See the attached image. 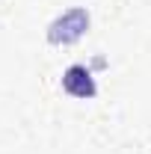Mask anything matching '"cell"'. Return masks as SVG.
I'll return each instance as SVG.
<instances>
[{
	"label": "cell",
	"instance_id": "6da1fadb",
	"mask_svg": "<svg viewBox=\"0 0 151 154\" xmlns=\"http://www.w3.org/2000/svg\"><path fill=\"white\" fill-rule=\"evenodd\" d=\"M86 27H89V15L83 9H71L51 27V42H74Z\"/></svg>",
	"mask_w": 151,
	"mask_h": 154
},
{
	"label": "cell",
	"instance_id": "7a4b0ae2",
	"mask_svg": "<svg viewBox=\"0 0 151 154\" xmlns=\"http://www.w3.org/2000/svg\"><path fill=\"white\" fill-rule=\"evenodd\" d=\"M62 83H65V89H68L71 95H77V98L95 95V83H92V77H89V71H86L83 65H71V68L65 71V77H62Z\"/></svg>",
	"mask_w": 151,
	"mask_h": 154
}]
</instances>
